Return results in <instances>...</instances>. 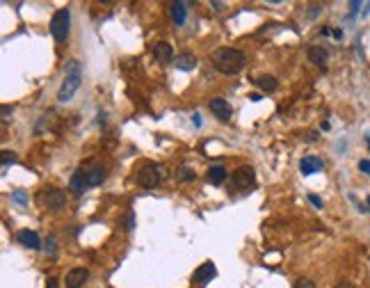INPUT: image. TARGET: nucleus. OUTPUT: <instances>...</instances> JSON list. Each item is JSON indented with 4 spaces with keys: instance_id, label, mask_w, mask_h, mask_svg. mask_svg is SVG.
<instances>
[{
    "instance_id": "20e7f679",
    "label": "nucleus",
    "mask_w": 370,
    "mask_h": 288,
    "mask_svg": "<svg viewBox=\"0 0 370 288\" xmlns=\"http://www.w3.org/2000/svg\"><path fill=\"white\" fill-rule=\"evenodd\" d=\"M160 181H163V167H158V165L147 163L137 169V183L142 185V188L151 190V188H155Z\"/></svg>"
},
{
    "instance_id": "4468645a",
    "label": "nucleus",
    "mask_w": 370,
    "mask_h": 288,
    "mask_svg": "<svg viewBox=\"0 0 370 288\" xmlns=\"http://www.w3.org/2000/svg\"><path fill=\"white\" fill-rule=\"evenodd\" d=\"M327 60H329V53H327V48H322V46H311L309 48V62H313L315 67H327Z\"/></svg>"
},
{
    "instance_id": "6e6552de",
    "label": "nucleus",
    "mask_w": 370,
    "mask_h": 288,
    "mask_svg": "<svg viewBox=\"0 0 370 288\" xmlns=\"http://www.w3.org/2000/svg\"><path fill=\"white\" fill-rule=\"evenodd\" d=\"M43 199H46V204H48L51 211H62V208L66 206V194L62 192V190H57V188H48L46 194H43Z\"/></svg>"
},
{
    "instance_id": "2eb2a0df",
    "label": "nucleus",
    "mask_w": 370,
    "mask_h": 288,
    "mask_svg": "<svg viewBox=\"0 0 370 288\" xmlns=\"http://www.w3.org/2000/svg\"><path fill=\"white\" fill-rule=\"evenodd\" d=\"M174 64L181 71H192L194 67H197V57H194V53H181V55H176Z\"/></svg>"
},
{
    "instance_id": "f3484780",
    "label": "nucleus",
    "mask_w": 370,
    "mask_h": 288,
    "mask_svg": "<svg viewBox=\"0 0 370 288\" xmlns=\"http://www.w3.org/2000/svg\"><path fill=\"white\" fill-rule=\"evenodd\" d=\"M208 181H211L213 185H220L226 181V169L222 167V165H213L211 169H208Z\"/></svg>"
},
{
    "instance_id": "9d476101",
    "label": "nucleus",
    "mask_w": 370,
    "mask_h": 288,
    "mask_svg": "<svg viewBox=\"0 0 370 288\" xmlns=\"http://www.w3.org/2000/svg\"><path fill=\"white\" fill-rule=\"evenodd\" d=\"M211 112H213V115H215L220 121H228V119H231V115H233L231 103H228L226 99H213V101H211Z\"/></svg>"
},
{
    "instance_id": "dca6fc26",
    "label": "nucleus",
    "mask_w": 370,
    "mask_h": 288,
    "mask_svg": "<svg viewBox=\"0 0 370 288\" xmlns=\"http://www.w3.org/2000/svg\"><path fill=\"white\" fill-rule=\"evenodd\" d=\"M185 14H188V3H172V18L176 26L185 23Z\"/></svg>"
},
{
    "instance_id": "1a4fd4ad",
    "label": "nucleus",
    "mask_w": 370,
    "mask_h": 288,
    "mask_svg": "<svg viewBox=\"0 0 370 288\" xmlns=\"http://www.w3.org/2000/svg\"><path fill=\"white\" fill-rule=\"evenodd\" d=\"M153 57L158 64H169V62H174V48L169 41H158L153 46Z\"/></svg>"
},
{
    "instance_id": "a878e982",
    "label": "nucleus",
    "mask_w": 370,
    "mask_h": 288,
    "mask_svg": "<svg viewBox=\"0 0 370 288\" xmlns=\"http://www.w3.org/2000/svg\"><path fill=\"white\" fill-rule=\"evenodd\" d=\"M309 202L313 204L315 208H322V199H320V197H315V194H309Z\"/></svg>"
},
{
    "instance_id": "f8f14e48",
    "label": "nucleus",
    "mask_w": 370,
    "mask_h": 288,
    "mask_svg": "<svg viewBox=\"0 0 370 288\" xmlns=\"http://www.w3.org/2000/svg\"><path fill=\"white\" fill-rule=\"evenodd\" d=\"M16 240H18V245L28 247V250H39V247H41V240H39V236H37L35 231H30V229H23V231H18V233H16Z\"/></svg>"
},
{
    "instance_id": "a211bd4d",
    "label": "nucleus",
    "mask_w": 370,
    "mask_h": 288,
    "mask_svg": "<svg viewBox=\"0 0 370 288\" xmlns=\"http://www.w3.org/2000/svg\"><path fill=\"white\" fill-rule=\"evenodd\" d=\"M256 85L261 87L265 94H272V92H276V80L272 76H261L259 80H256Z\"/></svg>"
},
{
    "instance_id": "393cba45",
    "label": "nucleus",
    "mask_w": 370,
    "mask_h": 288,
    "mask_svg": "<svg viewBox=\"0 0 370 288\" xmlns=\"http://www.w3.org/2000/svg\"><path fill=\"white\" fill-rule=\"evenodd\" d=\"M359 169L370 176V160H359Z\"/></svg>"
},
{
    "instance_id": "b1692460",
    "label": "nucleus",
    "mask_w": 370,
    "mask_h": 288,
    "mask_svg": "<svg viewBox=\"0 0 370 288\" xmlns=\"http://www.w3.org/2000/svg\"><path fill=\"white\" fill-rule=\"evenodd\" d=\"M43 245H46V247H43V250H46V254L55 256V238H53V236H51V238H46V242H43Z\"/></svg>"
},
{
    "instance_id": "39448f33",
    "label": "nucleus",
    "mask_w": 370,
    "mask_h": 288,
    "mask_svg": "<svg viewBox=\"0 0 370 288\" xmlns=\"http://www.w3.org/2000/svg\"><path fill=\"white\" fill-rule=\"evenodd\" d=\"M80 174H82V181H85V188H96V185H101L105 181V167L103 165H85V167H80Z\"/></svg>"
},
{
    "instance_id": "0eeeda50",
    "label": "nucleus",
    "mask_w": 370,
    "mask_h": 288,
    "mask_svg": "<svg viewBox=\"0 0 370 288\" xmlns=\"http://www.w3.org/2000/svg\"><path fill=\"white\" fill-rule=\"evenodd\" d=\"M87 279H89V270H87V268H74V270L66 272L64 284H66V288H82Z\"/></svg>"
},
{
    "instance_id": "5701e85b",
    "label": "nucleus",
    "mask_w": 370,
    "mask_h": 288,
    "mask_svg": "<svg viewBox=\"0 0 370 288\" xmlns=\"http://www.w3.org/2000/svg\"><path fill=\"white\" fill-rule=\"evenodd\" d=\"M293 288H315V284L311 279H306V277H302V279H297L293 284Z\"/></svg>"
},
{
    "instance_id": "9b49d317",
    "label": "nucleus",
    "mask_w": 370,
    "mask_h": 288,
    "mask_svg": "<svg viewBox=\"0 0 370 288\" xmlns=\"http://www.w3.org/2000/svg\"><path fill=\"white\" fill-rule=\"evenodd\" d=\"M215 275H217L215 265H213V263L208 261V263H203V265H199L197 270H194L192 281H197V284H208V281H211Z\"/></svg>"
},
{
    "instance_id": "412c9836",
    "label": "nucleus",
    "mask_w": 370,
    "mask_h": 288,
    "mask_svg": "<svg viewBox=\"0 0 370 288\" xmlns=\"http://www.w3.org/2000/svg\"><path fill=\"white\" fill-rule=\"evenodd\" d=\"M14 163H16V153L14 151H3V169H7Z\"/></svg>"
},
{
    "instance_id": "4be33fe9",
    "label": "nucleus",
    "mask_w": 370,
    "mask_h": 288,
    "mask_svg": "<svg viewBox=\"0 0 370 288\" xmlns=\"http://www.w3.org/2000/svg\"><path fill=\"white\" fill-rule=\"evenodd\" d=\"M194 176H197V174H194V172H190L188 167H181V169H176V179H178V181H192Z\"/></svg>"
},
{
    "instance_id": "aec40b11",
    "label": "nucleus",
    "mask_w": 370,
    "mask_h": 288,
    "mask_svg": "<svg viewBox=\"0 0 370 288\" xmlns=\"http://www.w3.org/2000/svg\"><path fill=\"white\" fill-rule=\"evenodd\" d=\"M12 202H14V204H18V206H26V204H28V194H26V190H14V192H12Z\"/></svg>"
},
{
    "instance_id": "f03ea898",
    "label": "nucleus",
    "mask_w": 370,
    "mask_h": 288,
    "mask_svg": "<svg viewBox=\"0 0 370 288\" xmlns=\"http://www.w3.org/2000/svg\"><path fill=\"white\" fill-rule=\"evenodd\" d=\"M82 82V67L78 60H69L64 67V82H62L60 92H57V101L60 103H69L74 99V94L78 92Z\"/></svg>"
},
{
    "instance_id": "7c9ffc66",
    "label": "nucleus",
    "mask_w": 370,
    "mask_h": 288,
    "mask_svg": "<svg viewBox=\"0 0 370 288\" xmlns=\"http://www.w3.org/2000/svg\"><path fill=\"white\" fill-rule=\"evenodd\" d=\"M213 7H215L217 12H222V9H224V3H213Z\"/></svg>"
},
{
    "instance_id": "6ab92c4d",
    "label": "nucleus",
    "mask_w": 370,
    "mask_h": 288,
    "mask_svg": "<svg viewBox=\"0 0 370 288\" xmlns=\"http://www.w3.org/2000/svg\"><path fill=\"white\" fill-rule=\"evenodd\" d=\"M71 190H74L76 194H82V192H85V181H82L80 169H78V172H74V176H71Z\"/></svg>"
},
{
    "instance_id": "423d86ee",
    "label": "nucleus",
    "mask_w": 370,
    "mask_h": 288,
    "mask_svg": "<svg viewBox=\"0 0 370 288\" xmlns=\"http://www.w3.org/2000/svg\"><path fill=\"white\" fill-rule=\"evenodd\" d=\"M254 181H256V174H254V169H251L249 165L238 167L236 172H233V176H231V183L236 185L238 190H249L251 185H254Z\"/></svg>"
},
{
    "instance_id": "c85d7f7f",
    "label": "nucleus",
    "mask_w": 370,
    "mask_h": 288,
    "mask_svg": "<svg viewBox=\"0 0 370 288\" xmlns=\"http://www.w3.org/2000/svg\"><path fill=\"white\" fill-rule=\"evenodd\" d=\"M3 121H9V105H3Z\"/></svg>"
},
{
    "instance_id": "cd10ccee",
    "label": "nucleus",
    "mask_w": 370,
    "mask_h": 288,
    "mask_svg": "<svg viewBox=\"0 0 370 288\" xmlns=\"http://www.w3.org/2000/svg\"><path fill=\"white\" fill-rule=\"evenodd\" d=\"M334 288H354V284H350V281H338Z\"/></svg>"
},
{
    "instance_id": "f257e3e1",
    "label": "nucleus",
    "mask_w": 370,
    "mask_h": 288,
    "mask_svg": "<svg viewBox=\"0 0 370 288\" xmlns=\"http://www.w3.org/2000/svg\"><path fill=\"white\" fill-rule=\"evenodd\" d=\"M245 53L238 51V48H217L215 53L211 55V64L215 67L220 73L224 76H236L245 69Z\"/></svg>"
},
{
    "instance_id": "2f4dec72",
    "label": "nucleus",
    "mask_w": 370,
    "mask_h": 288,
    "mask_svg": "<svg viewBox=\"0 0 370 288\" xmlns=\"http://www.w3.org/2000/svg\"><path fill=\"white\" fill-rule=\"evenodd\" d=\"M368 211H370V197H368Z\"/></svg>"
},
{
    "instance_id": "473e14b6",
    "label": "nucleus",
    "mask_w": 370,
    "mask_h": 288,
    "mask_svg": "<svg viewBox=\"0 0 370 288\" xmlns=\"http://www.w3.org/2000/svg\"><path fill=\"white\" fill-rule=\"evenodd\" d=\"M368 146H370V140H368Z\"/></svg>"
},
{
    "instance_id": "c756f323",
    "label": "nucleus",
    "mask_w": 370,
    "mask_h": 288,
    "mask_svg": "<svg viewBox=\"0 0 370 288\" xmlns=\"http://www.w3.org/2000/svg\"><path fill=\"white\" fill-rule=\"evenodd\" d=\"M46 288H57V279L55 277H51V279H48V286Z\"/></svg>"
},
{
    "instance_id": "7ed1b4c3",
    "label": "nucleus",
    "mask_w": 370,
    "mask_h": 288,
    "mask_svg": "<svg viewBox=\"0 0 370 288\" xmlns=\"http://www.w3.org/2000/svg\"><path fill=\"white\" fill-rule=\"evenodd\" d=\"M71 30V12L69 9H60V12L53 14L51 18V35L57 39V41H66Z\"/></svg>"
},
{
    "instance_id": "ddd939ff",
    "label": "nucleus",
    "mask_w": 370,
    "mask_h": 288,
    "mask_svg": "<svg viewBox=\"0 0 370 288\" xmlns=\"http://www.w3.org/2000/svg\"><path fill=\"white\" fill-rule=\"evenodd\" d=\"M320 169H322V160L315 158V156H306V158L299 160V172L304 176H311V174L320 172Z\"/></svg>"
},
{
    "instance_id": "bb28decb",
    "label": "nucleus",
    "mask_w": 370,
    "mask_h": 288,
    "mask_svg": "<svg viewBox=\"0 0 370 288\" xmlns=\"http://www.w3.org/2000/svg\"><path fill=\"white\" fill-rule=\"evenodd\" d=\"M315 140H318V133H315V130L306 133V142H315Z\"/></svg>"
}]
</instances>
